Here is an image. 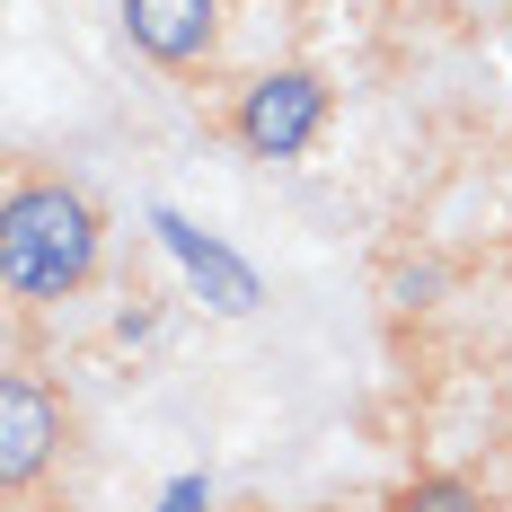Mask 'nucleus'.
I'll list each match as a JSON object with an SVG mask.
<instances>
[{
  "label": "nucleus",
  "instance_id": "obj_1",
  "mask_svg": "<svg viewBox=\"0 0 512 512\" xmlns=\"http://www.w3.org/2000/svg\"><path fill=\"white\" fill-rule=\"evenodd\" d=\"M106 265V212L53 168H9L0 186V292L18 309L80 301Z\"/></svg>",
  "mask_w": 512,
  "mask_h": 512
},
{
  "label": "nucleus",
  "instance_id": "obj_5",
  "mask_svg": "<svg viewBox=\"0 0 512 512\" xmlns=\"http://www.w3.org/2000/svg\"><path fill=\"white\" fill-rule=\"evenodd\" d=\"M159 230H168V248L186 256V274H195V283L212 292V309H230V318H239V309H256V274H248V265H230V256L212 248V239H195L177 212H159Z\"/></svg>",
  "mask_w": 512,
  "mask_h": 512
},
{
  "label": "nucleus",
  "instance_id": "obj_8",
  "mask_svg": "<svg viewBox=\"0 0 512 512\" xmlns=\"http://www.w3.org/2000/svg\"><path fill=\"white\" fill-rule=\"evenodd\" d=\"M204 504H212V486H204V477H177V486L159 495V512H204Z\"/></svg>",
  "mask_w": 512,
  "mask_h": 512
},
{
  "label": "nucleus",
  "instance_id": "obj_3",
  "mask_svg": "<svg viewBox=\"0 0 512 512\" xmlns=\"http://www.w3.org/2000/svg\"><path fill=\"white\" fill-rule=\"evenodd\" d=\"M71 451V398L53 389L45 371H9L0 380V495L27 504Z\"/></svg>",
  "mask_w": 512,
  "mask_h": 512
},
{
  "label": "nucleus",
  "instance_id": "obj_7",
  "mask_svg": "<svg viewBox=\"0 0 512 512\" xmlns=\"http://www.w3.org/2000/svg\"><path fill=\"white\" fill-rule=\"evenodd\" d=\"M380 292H389V309H407V318H415V309H433L442 292H451V265H442V256H398Z\"/></svg>",
  "mask_w": 512,
  "mask_h": 512
},
{
  "label": "nucleus",
  "instance_id": "obj_2",
  "mask_svg": "<svg viewBox=\"0 0 512 512\" xmlns=\"http://www.w3.org/2000/svg\"><path fill=\"white\" fill-rule=\"evenodd\" d=\"M327 124H336V80L318 71V62H265L256 80L230 89V115H221V133L239 142V159L256 168H292L327 142Z\"/></svg>",
  "mask_w": 512,
  "mask_h": 512
},
{
  "label": "nucleus",
  "instance_id": "obj_4",
  "mask_svg": "<svg viewBox=\"0 0 512 512\" xmlns=\"http://www.w3.org/2000/svg\"><path fill=\"white\" fill-rule=\"evenodd\" d=\"M115 18L151 71H212V53L230 36V0H115Z\"/></svg>",
  "mask_w": 512,
  "mask_h": 512
},
{
  "label": "nucleus",
  "instance_id": "obj_6",
  "mask_svg": "<svg viewBox=\"0 0 512 512\" xmlns=\"http://www.w3.org/2000/svg\"><path fill=\"white\" fill-rule=\"evenodd\" d=\"M389 512H495V504H486V486L460 477V468H415L407 486L389 495Z\"/></svg>",
  "mask_w": 512,
  "mask_h": 512
}]
</instances>
